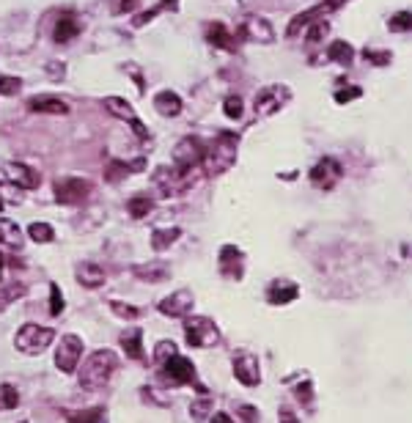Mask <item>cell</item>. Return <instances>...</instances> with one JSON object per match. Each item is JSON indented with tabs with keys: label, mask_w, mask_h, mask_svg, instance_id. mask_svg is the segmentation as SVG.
Wrapping results in <instances>:
<instances>
[{
	"label": "cell",
	"mask_w": 412,
	"mask_h": 423,
	"mask_svg": "<svg viewBox=\"0 0 412 423\" xmlns=\"http://www.w3.org/2000/svg\"><path fill=\"white\" fill-rule=\"evenodd\" d=\"M184 336L193 347H217L220 344V330L214 327L212 319L206 316H184Z\"/></svg>",
	"instance_id": "5"
},
{
	"label": "cell",
	"mask_w": 412,
	"mask_h": 423,
	"mask_svg": "<svg viewBox=\"0 0 412 423\" xmlns=\"http://www.w3.org/2000/svg\"><path fill=\"white\" fill-rule=\"evenodd\" d=\"M190 311H193V294L187 288L173 291L171 297H165L160 302V313H165L171 319H184V316H190Z\"/></svg>",
	"instance_id": "15"
},
{
	"label": "cell",
	"mask_w": 412,
	"mask_h": 423,
	"mask_svg": "<svg viewBox=\"0 0 412 423\" xmlns=\"http://www.w3.org/2000/svg\"><path fill=\"white\" fill-rule=\"evenodd\" d=\"M47 71H50V74H53V77H55V80H61V77H64V64H47Z\"/></svg>",
	"instance_id": "50"
},
{
	"label": "cell",
	"mask_w": 412,
	"mask_h": 423,
	"mask_svg": "<svg viewBox=\"0 0 412 423\" xmlns=\"http://www.w3.org/2000/svg\"><path fill=\"white\" fill-rule=\"evenodd\" d=\"M69 423H105V413H102L99 407H94V410H83L80 415H71Z\"/></svg>",
	"instance_id": "36"
},
{
	"label": "cell",
	"mask_w": 412,
	"mask_h": 423,
	"mask_svg": "<svg viewBox=\"0 0 412 423\" xmlns=\"http://www.w3.org/2000/svg\"><path fill=\"white\" fill-rule=\"evenodd\" d=\"M206 146L198 138H182L179 146L173 148V162L176 168H184V171H193L204 162Z\"/></svg>",
	"instance_id": "9"
},
{
	"label": "cell",
	"mask_w": 412,
	"mask_h": 423,
	"mask_svg": "<svg viewBox=\"0 0 412 423\" xmlns=\"http://www.w3.org/2000/svg\"><path fill=\"white\" fill-rule=\"evenodd\" d=\"M193 171H184V168H160L157 173H154V182H157V187L162 190V196H179V193H184V187L193 182V176H190Z\"/></svg>",
	"instance_id": "7"
},
{
	"label": "cell",
	"mask_w": 412,
	"mask_h": 423,
	"mask_svg": "<svg viewBox=\"0 0 412 423\" xmlns=\"http://www.w3.org/2000/svg\"><path fill=\"white\" fill-rule=\"evenodd\" d=\"M234 377L248 385V388H256L261 382V368H259V360L253 354H237L234 357Z\"/></svg>",
	"instance_id": "17"
},
{
	"label": "cell",
	"mask_w": 412,
	"mask_h": 423,
	"mask_svg": "<svg viewBox=\"0 0 412 423\" xmlns=\"http://www.w3.org/2000/svg\"><path fill=\"white\" fill-rule=\"evenodd\" d=\"M160 11H162V6H154V8H148V11H143L140 17H135V19H132V22H135V28H140V25H146L148 19H154V17L160 14Z\"/></svg>",
	"instance_id": "46"
},
{
	"label": "cell",
	"mask_w": 412,
	"mask_h": 423,
	"mask_svg": "<svg viewBox=\"0 0 412 423\" xmlns=\"http://www.w3.org/2000/svg\"><path fill=\"white\" fill-rule=\"evenodd\" d=\"M366 58H368L371 64H377V67H388V64H390V53H388V50H382V53L366 50Z\"/></svg>",
	"instance_id": "43"
},
{
	"label": "cell",
	"mask_w": 412,
	"mask_h": 423,
	"mask_svg": "<svg viewBox=\"0 0 412 423\" xmlns=\"http://www.w3.org/2000/svg\"><path fill=\"white\" fill-rule=\"evenodd\" d=\"M242 110H245V105H242V96H225V102H223V113L228 116V119H242Z\"/></svg>",
	"instance_id": "34"
},
{
	"label": "cell",
	"mask_w": 412,
	"mask_h": 423,
	"mask_svg": "<svg viewBox=\"0 0 412 423\" xmlns=\"http://www.w3.org/2000/svg\"><path fill=\"white\" fill-rule=\"evenodd\" d=\"M110 311H113L116 316H121V319H137V316H140V308H135V305H124V302H119V300L110 302Z\"/></svg>",
	"instance_id": "40"
},
{
	"label": "cell",
	"mask_w": 412,
	"mask_h": 423,
	"mask_svg": "<svg viewBox=\"0 0 412 423\" xmlns=\"http://www.w3.org/2000/svg\"><path fill=\"white\" fill-rule=\"evenodd\" d=\"M280 423H300V421H297V415L291 410H280Z\"/></svg>",
	"instance_id": "51"
},
{
	"label": "cell",
	"mask_w": 412,
	"mask_h": 423,
	"mask_svg": "<svg viewBox=\"0 0 412 423\" xmlns=\"http://www.w3.org/2000/svg\"><path fill=\"white\" fill-rule=\"evenodd\" d=\"M291 99V88H286V85H267V88H261L259 94H256V99H253V113H256V119H267V116H275L277 110H283L286 107V102Z\"/></svg>",
	"instance_id": "4"
},
{
	"label": "cell",
	"mask_w": 412,
	"mask_h": 423,
	"mask_svg": "<svg viewBox=\"0 0 412 423\" xmlns=\"http://www.w3.org/2000/svg\"><path fill=\"white\" fill-rule=\"evenodd\" d=\"M162 374H165L173 385L196 382V365H193V360H187V357H182V354H173L168 363H162Z\"/></svg>",
	"instance_id": "14"
},
{
	"label": "cell",
	"mask_w": 412,
	"mask_h": 423,
	"mask_svg": "<svg viewBox=\"0 0 412 423\" xmlns=\"http://www.w3.org/2000/svg\"><path fill=\"white\" fill-rule=\"evenodd\" d=\"M0 245H8V248H19L22 245V231L8 217H0Z\"/></svg>",
	"instance_id": "24"
},
{
	"label": "cell",
	"mask_w": 412,
	"mask_h": 423,
	"mask_svg": "<svg viewBox=\"0 0 412 423\" xmlns=\"http://www.w3.org/2000/svg\"><path fill=\"white\" fill-rule=\"evenodd\" d=\"M135 275L140 281H148V283H160L168 278V267L162 261H151L146 267H135Z\"/></svg>",
	"instance_id": "28"
},
{
	"label": "cell",
	"mask_w": 412,
	"mask_h": 423,
	"mask_svg": "<svg viewBox=\"0 0 412 423\" xmlns=\"http://www.w3.org/2000/svg\"><path fill=\"white\" fill-rule=\"evenodd\" d=\"M19 423H25V421H19Z\"/></svg>",
	"instance_id": "57"
},
{
	"label": "cell",
	"mask_w": 412,
	"mask_h": 423,
	"mask_svg": "<svg viewBox=\"0 0 412 423\" xmlns=\"http://www.w3.org/2000/svg\"><path fill=\"white\" fill-rule=\"evenodd\" d=\"M28 236L33 242H53L55 239V228L50 223H31L28 225Z\"/></svg>",
	"instance_id": "30"
},
{
	"label": "cell",
	"mask_w": 412,
	"mask_h": 423,
	"mask_svg": "<svg viewBox=\"0 0 412 423\" xmlns=\"http://www.w3.org/2000/svg\"><path fill=\"white\" fill-rule=\"evenodd\" d=\"M239 415H242V418H245V421H248V423H256V421H259V415H256V410H253L250 404H245V407H239Z\"/></svg>",
	"instance_id": "47"
},
{
	"label": "cell",
	"mask_w": 412,
	"mask_h": 423,
	"mask_svg": "<svg viewBox=\"0 0 412 423\" xmlns=\"http://www.w3.org/2000/svg\"><path fill=\"white\" fill-rule=\"evenodd\" d=\"M343 0H325V3H319V6H314V8H308V11H300L291 22H289V28H286V36L289 39H294V36H300L302 31H308L314 22H319V19H325V14H333L338 6H341Z\"/></svg>",
	"instance_id": "6"
},
{
	"label": "cell",
	"mask_w": 412,
	"mask_h": 423,
	"mask_svg": "<svg viewBox=\"0 0 412 423\" xmlns=\"http://www.w3.org/2000/svg\"><path fill=\"white\" fill-rule=\"evenodd\" d=\"M327 33H330V22L319 19V22H314V25L308 28V33H305V36H308V42H311V44H319V42H322Z\"/></svg>",
	"instance_id": "35"
},
{
	"label": "cell",
	"mask_w": 412,
	"mask_h": 423,
	"mask_svg": "<svg viewBox=\"0 0 412 423\" xmlns=\"http://www.w3.org/2000/svg\"><path fill=\"white\" fill-rule=\"evenodd\" d=\"M239 36H245V39H250V42H259V44H273L275 42L273 25H270L264 17H256V14L248 17V19L242 22Z\"/></svg>",
	"instance_id": "16"
},
{
	"label": "cell",
	"mask_w": 412,
	"mask_h": 423,
	"mask_svg": "<svg viewBox=\"0 0 412 423\" xmlns=\"http://www.w3.org/2000/svg\"><path fill=\"white\" fill-rule=\"evenodd\" d=\"M209 423H234V421H231L225 413H217V415H212V421Z\"/></svg>",
	"instance_id": "53"
},
{
	"label": "cell",
	"mask_w": 412,
	"mask_h": 423,
	"mask_svg": "<svg viewBox=\"0 0 412 423\" xmlns=\"http://www.w3.org/2000/svg\"><path fill=\"white\" fill-rule=\"evenodd\" d=\"M22 291H25L22 286H11V288H3V291H0V308H3V305H8L11 300H17Z\"/></svg>",
	"instance_id": "44"
},
{
	"label": "cell",
	"mask_w": 412,
	"mask_h": 423,
	"mask_svg": "<svg viewBox=\"0 0 412 423\" xmlns=\"http://www.w3.org/2000/svg\"><path fill=\"white\" fill-rule=\"evenodd\" d=\"M105 107H108V113H113L116 119H124V121L130 124V130L135 132L140 141H148V130H146V124L137 119L135 107H132L127 99H121V96H105Z\"/></svg>",
	"instance_id": "8"
},
{
	"label": "cell",
	"mask_w": 412,
	"mask_h": 423,
	"mask_svg": "<svg viewBox=\"0 0 412 423\" xmlns=\"http://www.w3.org/2000/svg\"><path fill=\"white\" fill-rule=\"evenodd\" d=\"M151 209H154V201H151L148 196H135V198H130V201H127V212H130L135 220L146 217Z\"/></svg>",
	"instance_id": "31"
},
{
	"label": "cell",
	"mask_w": 412,
	"mask_h": 423,
	"mask_svg": "<svg viewBox=\"0 0 412 423\" xmlns=\"http://www.w3.org/2000/svg\"><path fill=\"white\" fill-rule=\"evenodd\" d=\"M173 354H179V352H176V344H173V341H160V344H157V349H154V360L162 365V363H168Z\"/></svg>",
	"instance_id": "39"
},
{
	"label": "cell",
	"mask_w": 412,
	"mask_h": 423,
	"mask_svg": "<svg viewBox=\"0 0 412 423\" xmlns=\"http://www.w3.org/2000/svg\"><path fill=\"white\" fill-rule=\"evenodd\" d=\"M291 300H297V286H294V283L277 281L270 286V302H275V305H286V302H291Z\"/></svg>",
	"instance_id": "26"
},
{
	"label": "cell",
	"mask_w": 412,
	"mask_h": 423,
	"mask_svg": "<svg viewBox=\"0 0 412 423\" xmlns=\"http://www.w3.org/2000/svg\"><path fill=\"white\" fill-rule=\"evenodd\" d=\"M19 88H22V80L19 77L0 74V96H14V94H19Z\"/></svg>",
	"instance_id": "38"
},
{
	"label": "cell",
	"mask_w": 412,
	"mask_h": 423,
	"mask_svg": "<svg viewBox=\"0 0 412 423\" xmlns=\"http://www.w3.org/2000/svg\"><path fill=\"white\" fill-rule=\"evenodd\" d=\"M140 0H113V14H132Z\"/></svg>",
	"instance_id": "42"
},
{
	"label": "cell",
	"mask_w": 412,
	"mask_h": 423,
	"mask_svg": "<svg viewBox=\"0 0 412 423\" xmlns=\"http://www.w3.org/2000/svg\"><path fill=\"white\" fill-rule=\"evenodd\" d=\"M80 354H83V341L77 336H64L58 344V352H55V365L64 374H71L80 365Z\"/></svg>",
	"instance_id": "11"
},
{
	"label": "cell",
	"mask_w": 412,
	"mask_h": 423,
	"mask_svg": "<svg viewBox=\"0 0 412 423\" xmlns=\"http://www.w3.org/2000/svg\"><path fill=\"white\" fill-rule=\"evenodd\" d=\"M363 91L357 88V85H346V88H341V91H336V102L338 105H346V102H352V99H357Z\"/></svg>",
	"instance_id": "41"
},
{
	"label": "cell",
	"mask_w": 412,
	"mask_h": 423,
	"mask_svg": "<svg viewBox=\"0 0 412 423\" xmlns=\"http://www.w3.org/2000/svg\"><path fill=\"white\" fill-rule=\"evenodd\" d=\"M237 146H239V138L234 132H220L212 146H206L204 154V165L209 176H217V173H225L234 162H237Z\"/></svg>",
	"instance_id": "2"
},
{
	"label": "cell",
	"mask_w": 412,
	"mask_h": 423,
	"mask_svg": "<svg viewBox=\"0 0 412 423\" xmlns=\"http://www.w3.org/2000/svg\"><path fill=\"white\" fill-rule=\"evenodd\" d=\"M327 55H330V61H336V64H341V67H349V64L354 61V50H352V44L343 42V39H336V42L330 44Z\"/></svg>",
	"instance_id": "27"
},
{
	"label": "cell",
	"mask_w": 412,
	"mask_h": 423,
	"mask_svg": "<svg viewBox=\"0 0 412 423\" xmlns=\"http://www.w3.org/2000/svg\"><path fill=\"white\" fill-rule=\"evenodd\" d=\"M154 107H157V113L160 116H168V119H173V116H179L182 113V96L176 94V91H160L157 96H154Z\"/></svg>",
	"instance_id": "19"
},
{
	"label": "cell",
	"mask_w": 412,
	"mask_h": 423,
	"mask_svg": "<svg viewBox=\"0 0 412 423\" xmlns=\"http://www.w3.org/2000/svg\"><path fill=\"white\" fill-rule=\"evenodd\" d=\"M80 19L71 14V11H67V14H61L58 17V22H55V42L58 44H67V42H71L77 33H80Z\"/></svg>",
	"instance_id": "21"
},
{
	"label": "cell",
	"mask_w": 412,
	"mask_h": 423,
	"mask_svg": "<svg viewBox=\"0 0 412 423\" xmlns=\"http://www.w3.org/2000/svg\"><path fill=\"white\" fill-rule=\"evenodd\" d=\"M209 407H212V402H209V399H204V402H196V404H193V418H196V421H204L206 413H209Z\"/></svg>",
	"instance_id": "45"
},
{
	"label": "cell",
	"mask_w": 412,
	"mask_h": 423,
	"mask_svg": "<svg viewBox=\"0 0 412 423\" xmlns=\"http://www.w3.org/2000/svg\"><path fill=\"white\" fill-rule=\"evenodd\" d=\"M50 313L61 316L64 313V294L58 288V283H50Z\"/></svg>",
	"instance_id": "37"
},
{
	"label": "cell",
	"mask_w": 412,
	"mask_h": 423,
	"mask_svg": "<svg viewBox=\"0 0 412 423\" xmlns=\"http://www.w3.org/2000/svg\"><path fill=\"white\" fill-rule=\"evenodd\" d=\"M119 368V354L110 352V349H99L94 352L80 368V385L85 390H96V388H105L110 382V377L116 374Z\"/></svg>",
	"instance_id": "1"
},
{
	"label": "cell",
	"mask_w": 412,
	"mask_h": 423,
	"mask_svg": "<svg viewBox=\"0 0 412 423\" xmlns=\"http://www.w3.org/2000/svg\"><path fill=\"white\" fill-rule=\"evenodd\" d=\"M388 28L396 31V33H407V31H412V14L410 11H399V14H393V17L388 19Z\"/></svg>",
	"instance_id": "33"
},
{
	"label": "cell",
	"mask_w": 412,
	"mask_h": 423,
	"mask_svg": "<svg viewBox=\"0 0 412 423\" xmlns=\"http://www.w3.org/2000/svg\"><path fill=\"white\" fill-rule=\"evenodd\" d=\"M77 281L83 283L85 288H99V286L105 283V273H102V267L85 261V264L77 267Z\"/></svg>",
	"instance_id": "22"
},
{
	"label": "cell",
	"mask_w": 412,
	"mask_h": 423,
	"mask_svg": "<svg viewBox=\"0 0 412 423\" xmlns=\"http://www.w3.org/2000/svg\"><path fill=\"white\" fill-rule=\"evenodd\" d=\"M19 404V393L14 385H0V413L6 410H14Z\"/></svg>",
	"instance_id": "32"
},
{
	"label": "cell",
	"mask_w": 412,
	"mask_h": 423,
	"mask_svg": "<svg viewBox=\"0 0 412 423\" xmlns=\"http://www.w3.org/2000/svg\"><path fill=\"white\" fill-rule=\"evenodd\" d=\"M53 341H55V330L39 325H22L14 338V347L22 354H42Z\"/></svg>",
	"instance_id": "3"
},
{
	"label": "cell",
	"mask_w": 412,
	"mask_h": 423,
	"mask_svg": "<svg viewBox=\"0 0 412 423\" xmlns=\"http://www.w3.org/2000/svg\"><path fill=\"white\" fill-rule=\"evenodd\" d=\"M206 39H209V44H214V47L234 50V39H231V33H228V28H225L223 22H212V25H206Z\"/></svg>",
	"instance_id": "23"
},
{
	"label": "cell",
	"mask_w": 412,
	"mask_h": 423,
	"mask_svg": "<svg viewBox=\"0 0 412 423\" xmlns=\"http://www.w3.org/2000/svg\"><path fill=\"white\" fill-rule=\"evenodd\" d=\"M0 212H3V201H0Z\"/></svg>",
	"instance_id": "56"
},
{
	"label": "cell",
	"mask_w": 412,
	"mask_h": 423,
	"mask_svg": "<svg viewBox=\"0 0 412 423\" xmlns=\"http://www.w3.org/2000/svg\"><path fill=\"white\" fill-rule=\"evenodd\" d=\"M160 6L168 11H179V0H160Z\"/></svg>",
	"instance_id": "52"
},
{
	"label": "cell",
	"mask_w": 412,
	"mask_h": 423,
	"mask_svg": "<svg viewBox=\"0 0 412 423\" xmlns=\"http://www.w3.org/2000/svg\"><path fill=\"white\" fill-rule=\"evenodd\" d=\"M3 267H6V259H3V253H0V281H3Z\"/></svg>",
	"instance_id": "55"
},
{
	"label": "cell",
	"mask_w": 412,
	"mask_h": 423,
	"mask_svg": "<svg viewBox=\"0 0 412 423\" xmlns=\"http://www.w3.org/2000/svg\"><path fill=\"white\" fill-rule=\"evenodd\" d=\"M28 110L33 113H50V116H67L69 105L58 96H50V94H42V96H33L28 102Z\"/></svg>",
	"instance_id": "18"
},
{
	"label": "cell",
	"mask_w": 412,
	"mask_h": 423,
	"mask_svg": "<svg viewBox=\"0 0 412 423\" xmlns=\"http://www.w3.org/2000/svg\"><path fill=\"white\" fill-rule=\"evenodd\" d=\"M220 273L228 278H239L242 275V253L234 245H225L220 250Z\"/></svg>",
	"instance_id": "20"
},
{
	"label": "cell",
	"mask_w": 412,
	"mask_h": 423,
	"mask_svg": "<svg viewBox=\"0 0 412 423\" xmlns=\"http://www.w3.org/2000/svg\"><path fill=\"white\" fill-rule=\"evenodd\" d=\"M294 393L300 396V402H311V382H305V385H300V388H297Z\"/></svg>",
	"instance_id": "49"
},
{
	"label": "cell",
	"mask_w": 412,
	"mask_h": 423,
	"mask_svg": "<svg viewBox=\"0 0 412 423\" xmlns=\"http://www.w3.org/2000/svg\"><path fill=\"white\" fill-rule=\"evenodd\" d=\"M124 71H130V74H135L137 91L143 94V91H146V83H143V77H140V71H137V67H132V64H127V67H124Z\"/></svg>",
	"instance_id": "48"
},
{
	"label": "cell",
	"mask_w": 412,
	"mask_h": 423,
	"mask_svg": "<svg viewBox=\"0 0 412 423\" xmlns=\"http://www.w3.org/2000/svg\"><path fill=\"white\" fill-rule=\"evenodd\" d=\"M143 330L140 327H132V330H127L124 336H121V344H124V352L127 357H132V360H143Z\"/></svg>",
	"instance_id": "25"
},
{
	"label": "cell",
	"mask_w": 412,
	"mask_h": 423,
	"mask_svg": "<svg viewBox=\"0 0 412 423\" xmlns=\"http://www.w3.org/2000/svg\"><path fill=\"white\" fill-rule=\"evenodd\" d=\"M179 236H182L179 228H160V231L151 234V248H154L157 253H162V250H168Z\"/></svg>",
	"instance_id": "29"
},
{
	"label": "cell",
	"mask_w": 412,
	"mask_h": 423,
	"mask_svg": "<svg viewBox=\"0 0 412 423\" xmlns=\"http://www.w3.org/2000/svg\"><path fill=\"white\" fill-rule=\"evenodd\" d=\"M91 196V182L77 179V176H67L55 182V201L58 204H80Z\"/></svg>",
	"instance_id": "10"
},
{
	"label": "cell",
	"mask_w": 412,
	"mask_h": 423,
	"mask_svg": "<svg viewBox=\"0 0 412 423\" xmlns=\"http://www.w3.org/2000/svg\"><path fill=\"white\" fill-rule=\"evenodd\" d=\"M338 179H341V162L333 159V157L319 159L316 168L311 171V182H314L316 187H322V190H333V187L338 184Z\"/></svg>",
	"instance_id": "12"
},
{
	"label": "cell",
	"mask_w": 412,
	"mask_h": 423,
	"mask_svg": "<svg viewBox=\"0 0 412 423\" xmlns=\"http://www.w3.org/2000/svg\"><path fill=\"white\" fill-rule=\"evenodd\" d=\"M116 168H121V165H119V162H116ZM124 168H127V165H124ZM124 168H121V173H127V171H124ZM116 176H119V171H108V179H116Z\"/></svg>",
	"instance_id": "54"
},
{
	"label": "cell",
	"mask_w": 412,
	"mask_h": 423,
	"mask_svg": "<svg viewBox=\"0 0 412 423\" xmlns=\"http://www.w3.org/2000/svg\"><path fill=\"white\" fill-rule=\"evenodd\" d=\"M3 173H6V179H8L14 187H19V190H36L39 182H42L39 173H36V168H31V165H25V162H6Z\"/></svg>",
	"instance_id": "13"
}]
</instances>
